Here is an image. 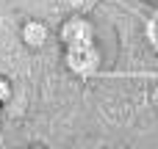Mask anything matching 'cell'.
Masks as SVG:
<instances>
[{
	"instance_id": "277c9868",
	"label": "cell",
	"mask_w": 158,
	"mask_h": 149,
	"mask_svg": "<svg viewBox=\"0 0 158 149\" xmlns=\"http://www.w3.org/2000/svg\"><path fill=\"white\" fill-rule=\"evenodd\" d=\"M8 97H11V83L0 77V102H8Z\"/></svg>"
},
{
	"instance_id": "7a4b0ae2",
	"label": "cell",
	"mask_w": 158,
	"mask_h": 149,
	"mask_svg": "<svg viewBox=\"0 0 158 149\" xmlns=\"http://www.w3.org/2000/svg\"><path fill=\"white\" fill-rule=\"evenodd\" d=\"M61 41L64 44H72V41H83V39H92V25L83 19V17H69L61 30H58Z\"/></svg>"
},
{
	"instance_id": "6da1fadb",
	"label": "cell",
	"mask_w": 158,
	"mask_h": 149,
	"mask_svg": "<svg viewBox=\"0 0 158 149\" xmlns=\"http://www.w3.org/2000/svg\"><path fill=\"white\" fill-rule=\"evenodd\" d=\"M64 61H67V69L78 77H92L100 66V53L94 47L92 39H83V41H72V44H64Z\"/></svg>"
},
{
	"instance_id": "3957f363",
	"label": "cell",
	"mask_w": 158,
	"mask_h": 149,
	"mask_svg": "<svg viewBox=\"0 0 158 149\" xmlns=\"http://www.w3.org/2000/svg\"><path fill=\"white\" fill-rule=\"evenodd\" d=\"M22 41H25L31 50L44 47V41H47V25H44V22H39V19L25 22V25H22Z\"/></svg>"
}]
</instances>
